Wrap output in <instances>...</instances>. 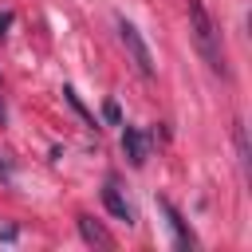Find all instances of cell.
<instances>
[{"label": "cell", "mask_w": 252, "mask_h": 252, "mask_svg": "<svg viewBox=\"0 0 252 252\" xmlns=\"http://www.w3.org/2000/svg\"><path fill=\"white\" fill-rule=\"evenodd\" d=\"M189 32H193V43H197V51L205 55V63H209L213 71H220V75H224L220 35H217V24H213V16L205 12V4H201V0H189Z\"/></svg>", "instance_id": "obj_1"}, {"label": "cell", "mask_w": 252, "mask_h": 252, "mask_svg": "<svg viewBox=\"0 0 252 252\" xmlns=\"http://www.w3.org/2000/svg\"><path fill=\"white\" fill-rule=\"evenodd\" d=\"M118 35H122V47L130 51V59H134V67H138V75H154V55H150V47H146V39H142V32L122 16L118 20Z\"/></svg>", "instance_id": "obj_2"}, {"label": "cell", "mask_w": 252, "mask_h": 252, "mask_svg": "<svg viewBox=\"0 0 252 252\" xmlns=\"http://www.w3.org/2000/svg\"><path fill=\"white\" fill-rule=\"evenodd\" d=\"M122 154H126V161H130L134 169H142L146 158H150V138H146L138 126H126V134H122Z\"/></svg>", "instance_id": "obj_3"}, {"label": "cell", "mask_w": 252, "mask_h": 252, "mask_svg": "<svg viewBox=\"0 0 252 252\" xmlns=\"http://www.w3.org/2000/svg\"><path fill=\"white\" fill-rule=\"evenodd\" d=\"M158 209L165 213V220H169V228H173V240H177V248H193L197 240H193V232L185 228V220H181V213L169 205V201H158Z\"/></svg>", "instance_id": "obj_4"}, {"label": "cell", "mask_w": 252, "mask_h": 252, "mask_svg": "<svg viewBox=\"0 0 252 252\" xmlns=\"http://www.w3.org/2000/svg\"><path fill=\"white\" fill-rule=\"evenodd\" d=\"M102 205L110 209V217H118V220H126V224H134V213H130L126 197L114 189V181H106V189H102Z\"/></svg>", "instance_id": "obj_5"}, {"label": "cell", "mask_w": 252, "mask_h": 252, "mask_svg": "<svg viewBox=\"0 0 252 252\" xmlns=\"http://www.w3.org/2000/svg\"><path fill=\"white\" fill-rule=\"evenodd\" d=\"M79 232H83V240H87V244H102V248H110L106 228H102V224H94L91 217H79Z\"/></svg>", "instance_id": "obj_6"}, {"label": "cell", "mask_w": 252, "mask_h": 252, "mask_svg": "<svg viewBox=\"0 0 252 252\" xmlns=\"http://www.w3.org/2000/svg\"><path fill=\"white\" fill-rule=\"evenodd\" d=\"M102 118H106L110 126H118V122H122V110H118V102H106V106H102Z\"/></svg>", "instance_id": "obj_7"}, {"label": "cell", "mask_w": 252, "mask_h": 252, "mask_svg": "<svg viewBox=\"0 0 252 252\" xmlns=\"http://www.w3.org/2000/svg\"><path fill=\"white\" fill-rule=\"evenodd\" d=\"M8 24H12V16L4 12V16H0V35H4V28H8Z\"/></svg>", "instance_id": "obj_8"}]
</instances>
